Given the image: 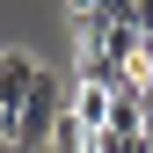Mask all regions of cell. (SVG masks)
I'll return each instance as SVG.
<instances>
[{
  "instance_id": "4",
  "label": "cell",
  "mask_w": 153,
  "mask_h": 153,
  "mask_svg": "<svg viewBox=\"0 0 153 153\" xmlns=\"http://www.w3.org/2000/svg\"><path fill=\"white\" fill-rule=\"evenodd\" d=\"M88 153H153L146 131H117V124H102V131H88Z\"/></svg>"
},
{
  "instance_id": "1",
  "label": "cell",
  "mask_w": 153,
  "mask_h": 153,
  "mask_svg": "<svg viewBox=\"0 0 153 153\" xmlns=\"http://www.w3.org/2000/svg\"><path fill=\"white\" fill-rule=\"evenodd\" d=\"M36 66L29 51H0V146H15L22 139V109H29V95H36Z\"/></svg>"
},
{
  "instance_id": "3",
  "label": "cell",
  "mask_w": 153,
  "mask_h": 153,
  "mask_svg": "<svg viewBox=\"0 0 153 153\" xmlns=\"http://www.w3.org/2000/svg\"><path fill=\"white\" fill-rule=\"evenodd\" d=\"M109 102H117V88H102V80H88V73L73 80V117H80L88 131H102V124H109Z\"/></svg>"
},
{
  "instance_id": "5",
  "label": "cell",
  "mask_w": 153,
  "mask_h": 153,
  "mask_svg": "<svg viewBox=\"0 0 153 153\" xmlns=\"http://www.w3.org/2000/svg\"><path fill=\"white\" fill-rule=\"evenodd\" d=\"M139 95H146V117H153V44H146V66H139Z\"/></svg>"
},
{
  "instance_id": "2",
  "label": "cell",
  "mask_w": 153,
  "mask_h": 153,
  "mask_svg": "<svg viewBox=\"0 0 153 153\" xmlns=\"http://www.w3.org/2000/svg\"><path fill=\"white\" fill-rule=\"evenodd\" d=\"M66 109H73L66 80H59V73H36V95H29V109H22V139H15V153H44Z\"/></svg>"
}]
</instances>
